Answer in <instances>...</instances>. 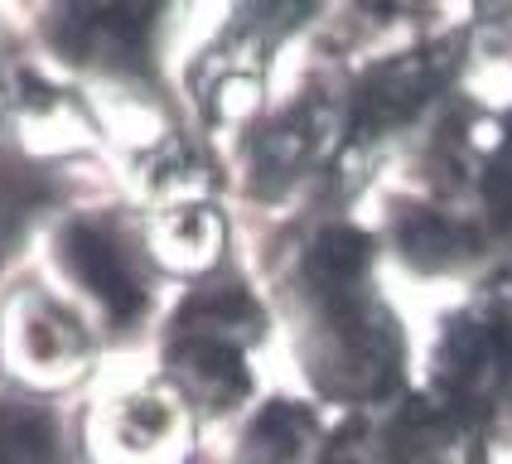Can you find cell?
I'll use <instances>...</instances> for the list:
<instances>
[{"label":"cell","instance_id":"cell-1","mask_svg":"<svg viewBox=\"0 0 512 464\" xmlns=\"http://www.w3.org/2000/svg\"><path fill=\"white\" fill-rule=\"evenodd\" d=\"M68 257L73 266L87 276V286L97 290V295H107L116 310H126L131 305V286H126V271L112 261L107 252V242L102 237H92V232H73V242H68Z\"/></svg>","mask_w":512,"mask_h":464},{"label":"cell","instance_id":"cell-2","mask_svg":"<svg viewBox=\"0 0 512 464\" xmlns=\"http://www.w3.org/2000/svg\"><path fill=\"white\" fill-rule=\"evenodd\" d=\"M0 464H49V421L29 411L0 416Z\"/></svg>","mask_w":512,"mask_h":464}]
</instances>
